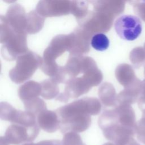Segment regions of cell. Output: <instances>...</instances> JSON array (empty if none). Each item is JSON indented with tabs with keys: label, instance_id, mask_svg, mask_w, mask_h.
<instances>
[{
	"label": "cell",
	"instance_id": "cell-1",
	"mask_svg": "<svg viewBox=\"0 0 145 145\" xmlns=\"http://www.w3.org/2000/svg\"><path fill=\"white\" fill-rule=\"evenodd\" d=\"M101 105L97 99L85 97L57 109L62 133L67 131H83L90 125L89 114H97Z\"/></svg>",
	"mask_w": 145,
	"mask_h": 145
},
{
	"label": "cell",
	"instance_id": "cell-2",
	"mask_svg": "<svg viewBox=\"0 0 145 145\" xmlns=\"http://www.w3.org/2000/svg\"><path fill=\"white\" fill-rule=\"evenodd\" d=\"M114 27L118 36L127 41L137 39L142 31L140 19L132 15H122L118 17L114 22Z\"/></svg>",
	"mask_w": 145,
	"mask_h": 145
},
{
	"label": "cell",
	"instance_id": "cell-5",
	"mask_svg": "<svg viewBox=\"0 0 145 145\" xmlns=\"http://www.w3.org/2000/svg\"><path fill=\"white\" fill-rule=\"evenodd\" d=\"M58 145H84L79 137L72 136L63 139L62 142H59Z\"/></svg>",
	"mask_w": 145,
	"mask_h": 145
},
{
	"label": "cell",
	"instance_id": "cell-6",
	"mask_svg": "<svg viewBox=\"0 0 145 145\" xmlns=\"http://www.w3.org/2000/svg\"><path fill=\"white\" fill-rule=\"evenodd\" d=\"M142 1L143 2H144V3H145V0H142Z\"/></svg>",
	"mask_w": 145,
	"mask_h": 145
},
{
	"label": "cell",
	"instance_id": "cell-4",
	"mask_svg": "<svg viewBox=\"0 0 145 145\" xmlns=\"http://www.w3.org/2000/svg\"><path fill=\"white\" fill-rule=\"evenodd\" d=\"M109 40L104 33H100L93 36L91 44L93 49L97 51H104L109 46Z\"/></svg>",
	"mask_w": 145,
	"mask_h": 145
},
{
	"label": "cell",
	"instance_id": "cell-3",
	"mask_svg": "<svg viewBox=\"0 0 145 145\" xmlns=\"http://www.w3.org/2000/svg\"><path fill=\"white\" fill-rule=\"evenodd\" d=\"M40 127L48 132H53L60 127V121L58 115L54 112L43 110L38 116Z\"/></svg>",
	"mask_w": 145,
	"mask_h": 145
}]
</instances>
